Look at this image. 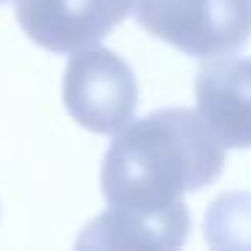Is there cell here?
I'll list each match as a JSON object with an SVG mask.
<instances>
[{"instance_id":"cell-3","label":"cell","mask_w":251,"mask_h":251,"mask_svg":"<svg viewBox=\"0 0 251 251\" xmlns=\"http://www.w3.org/2000/svg\"><path fill=\"white\" fill-rule=\"evenodd\" d=\"M65 108L81 127L98 135H116L138 108V81L132 68L103 46L73 51L62 78Z\"/></svg>"},{"instance_id":"cell-6","label":"cell","mask_w":251,"mask_h":251,"mask_svg":"<svg viewBox=\"0 0 251 251\" xmlns=\"http://www.w3.org/2000/svg\"><path fill=\"white\" fill-rule=\"evenodd\" d=\"M192 216L186 202L159 213L108 208L78 238V249H178L186 243Z\"/></svg>"},{"instance_id":"cell-5","label":"cell","mask_w":251,"mask_h":251,"mask_svg":"<svg viewBox=\"0 0 251 251\" xmlns=\"http://www.w3.org/2000/svg\"><path fill=\"white\" fill-rule=\"evenodd\" d=\"M197 114L227 149H251V57H211L197 71Z\"/></svg>"},{"instance_id":"cell-7","label":"cell","mask_w":251,"mask_h":251,"mask_svg":"<svg viewBox=\"0 0 251 251\" xmlns=\"http://www.w3.org/2000/svg\"><path fill=\"white\" fill-rule=\"evenodd\" d=\"M205 243L216 251H251V192H227L208 205Z\"/></svg>"},{"instance_id":"cell-8","label":"cell","mask_w":251,"mask_h":251,"mask_svg":"<svg viewBox=\"0 0 251 251\" xmlns=\"http://www.w3.org/2000/svg\"><path fill=\"white\" fill-rule=\"evenodd\" d=\"M3 3H8V0H0V6H3Z\"/></svg>"},{"instance_id":"cell-2","label":"cell","mask_w":251,"mask_h":251,"mask_svg":"<svg viewBox=\"0 0 251 251\" xmlns=\"http://www.w3.org/2000/svg\"><path fill=\"white\" fill-rule=\"evenodd\" d=\"M135 19L197 60L232 54L251 38V0H135Z\"/></svg>"},{"instance_id":"cell-4","label":"cell","mask_w":251,"mask_h":251,"mask_svg":"<svg viewBox=\"0 0 251 251\" xmlns=\"http://www.w3.org/2000/svg\"><path fill=\"white\" fill-rule=\"evenodd\" d=\"M135 0H14L22 30L54 54L98 46L125 22Z\"/></svg>"},{"instance_id":"cell-1","label":"cell","mask_w":251,"mask_h":251,"mask_svg":"<svg viewBox=\"0 0 251 251\" xmlns=\"http://www.w3.org/2000/svg\"><path fill=\"white\" fill-rule=\"evenodd\" d=\"M222 170L224 146L202 116L189 108H162L116 132L100 186L111 208L159 213L213 184Z\"/></svg>"}]
</instances>
